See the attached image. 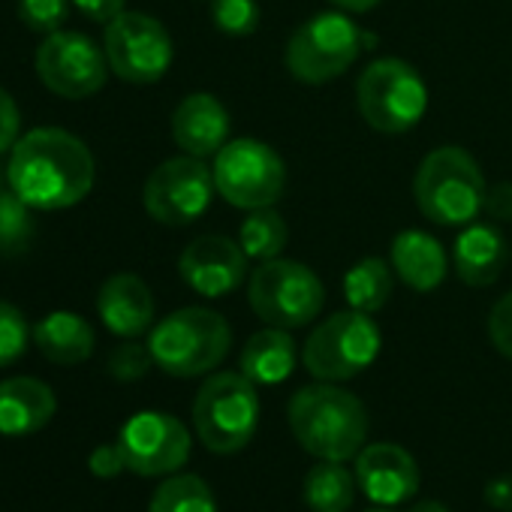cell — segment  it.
Wrapping results in <instances>:
<instances>
[{"label":"cell","mask_w":512,"mask_h":512,"mask_svg":"<svg viewBox=\"0 0 512 512\" xmlns=\"http://www.w3.org/2000/svg\"><path fill=\"white\" fill-rule=\"evenodd\" d=\"M97 163L91 148L61 130L37 127L13 145L7 166L10 187L40 211H61L79 205L94 187Z\"/></svg>","instance_id":"1"},{"label":"cell","mask_w":512,"mask_h":512,"mask_svg":"<svg viewBox=\"0 0 512 512\" xmlns=\"http://www.w3.org/2000/svg\"><path fill=\"white\" fill-rule=\"evenodd\" d=\"M290 431L305 452L320 461H350L368 440L365 404L338 383H311L287 407Z\"/></svg>","instance_id":"2"},{"label":"cell","mask_w":512,"mask_h":512,"mask_svg":"<svg viewBox=\"0 0 512 512\" xmlns=\"http://www.w3.org/2000/svg\"><path fill=\"white\" fill-rule=\"evenodd\" d=\"M485 175L470 151L458 145L434 148L416 169L413 199L440 226H467L485 211Z\"/></svg>","instance_id":"3"},{"label":"cell","mask_w":512,"mask_h":512,"mask_svg":"<svg viewBox=\"0 0 512 512\" xmlns=\"http://www.w3.org/2000/svg\"><path fill=\"white\" fill-rule=\"evenodd\" d=\"M229 347L232 329L211 308H181L163 317L148 335L154 365L181 380L214 371L226 359Z\"/></svg>","instance_id":"4"},{"label":"cell","mask_w":512,"mask_h":512,"mask_svg":"<svg viewBox=\"0 0 512 512\" xmlns=\"http://www.w3.org/2000/svg\"><path fill=\"white\" fill-rule=\"evenodd\" d=\"M193 425L202 446L214 455L241 452L260 425V395L241 371L208 377L193 398Z\"/></svg>","instance_id":"5"},{"label":"cell","mask_w":512,"mask_h":512,"mask_svg":"<svg viewBox=\"0 0 512 512\" xmlns=\"http://www.w3.org/2000/svg\"><path fill=\"white\" fill-rule=\"evenodd\" d=\"M247 302L266 326L293 332L317 320L326 305V290L314 269L278 256V260L256 263V269H250Z\"/></svg>","instance_id":"6"},{"label":"cell","mask_w":512,"mask_h":512,"mask_svg":"<svg viewBox=\"0 0 512 512\" xmlns=\"http://www.w3.org/2000/svg\"><path fill=\"white\" fill-rule=\"evenodd\" d=\"M362 121L386 136L413 130L428 109V88L419 70L401 58H377L356 79Z\"/></svg>","instance_id":"7"},{"label":"cell","mask_w":512,"mask_h":512,"mask_svg":"<svg viewBox=\"0 0 512 512\" xmlns=\"http://www.w3.org/2000/svg\"><path fill=\"white\" fill-rule=\"evenodd\" d=\"M368 46V37L344 13H320L287 40L284 67L302 85H326L344 76Z\"/></svg>","instance_id":"8"},{"label":"cell","mask_w":512,"mask_h":512,"mask_svg":"<svg viewBox=\"0 0 512 512\" xmlns=\"http://www.w3.org/2000/svg\"><path fill=\"white\" fill-rule=\"evenodd\" d=\"M383 338L371 314L338 311L326 317L305 341L302 362L311 377L323 383H344L374 365Z\"/></svg>","instance_id":"9"},{"label":"cell","mask_w":512,"mask_h":512,"mask_svg":"<svg viewBox=\"0 0 512 512\" xmlns=\"http://www.w3.org/2000/svg\"><path fill=\"white\" fill-rule=\"evenodd\" d=\"M217 193L244 211L269 208L284 196L287 163L284 157L260 139H232L211 163Z\"/></svg>","instance_id":"10"},{"label":"cell","mask_w":512,"mask_h":512,"mask_svg":"<svg viewBox=\"0 0 512 512\" xmlns=\"http://www.w3.org/2000/svg\"><path fill=\"white\" fill-rule=\"evenodd\" d=\"M103 52L109 70L130 85L160 82L175 58V46L163 22L145 13H121L106 25Z\"/></svg>","instance_id":"11"},{"label":"cell","mask_w":512,"mask_h":512,"mask_svg":"<svg viewBox=\"0 0 512 512\" xmlns=\"http://www.w3.org/2000/svg\"><path fill=\"white\" fill-rule=\"evenodd\" d=\"M214 172L202 157H169L145 181V211L163 226H187L202 217L214 199Z\"/></svg>","instance_id":"12"},{"label":"cell","mask_w":512,"mask_h":512,"mask_svg":"<svg viewBox=\"0 0 512 512\" xmlns=\"http://www.w3.org/2000/svg\"><path fill=\"white\" fill-rule=\"evenodd\" d=\"M40 82L67 100H85L97 94L109 79L106 52L79 31H55L37 49Z\"/></svg>","instance_id":"13"},{"label":"cell","mask_w":512,"mask_h":512,"mask_svg":"<svg viewBox=\"0 0 512 512\" xmlns=\"http://www.w3.org/2000/svg\"><path fill=\"white\" fill-rule=\"evenodd\" d=\"M115 443L130 473L172 476L187 464L193 440L181 419L160 413V410H145L124 422Z\"/></svg>","instance_id":"14"},{"label":"cell","mask_w":512,"mask_h":512,"mask_svg":"<svg viewBox=\"0 0 512 512\" xmlns=\"http://www.w3.org/2000/svg\"><path fill=\"white\" fill-rule=\"evenodd\" d=\"M247 263L250 260L238 241L226 235H199L181 250L178 272L193 293L205 299H220L244 284V278L250 275Z\"/></svg>","instance_id":"15"},{"label":"cell","mask_w":512,"mask_h":512,"mask_svg":"<svg viewBox=\"0 0 512 512\" xmlns=\"http://www.w3.org/2000/svg\"><path fill=\"white\" fill-rule=\"evenodd\" d=\"M356 461V485L377 506L407 503L419 491V464L398 443H371L362 446Z\"/></svg>","instance_id":"16"},{"label":"cell","mask_w":512,"mask_h":512,"mask_svg":"<svg viewBox=\"0 0 512 512\" xmlns=\"http://www.w3.org/2000/svg\"><path fill=\"white\" fill-rule=\"evenodd\" d=\"M172 139L190 157H214L229 142V112L214 94H187L172 112Z\"/></svg>","instance_id":"17"},{"label":"cell","mask_w":512,"mask_h":512,"mask_svg":"<svg viewBox=\"0 0 512 512\" xmlns=\"http://www.w3.org/2000/svg\"><path fill=\"white\" fill-rule=\"evenodd\" d=\"M509 260V244L494 223L473 220L461 226L455 247H452V266L461 284L467 287H491Z\"/></svg>","instance_id":"18"},{"label":"cell","mask_w":512,"mask_h":512,"mask_svg":"<svg viewBox=\"0 0 512 512\" xmlns=\"http://www.w3.org/2000/svg\"><path fill=\"white\" fill-rule=\"evenodd\" d=\"M103 326L118 338H139L154 326V296L139 275H112L97 293Z\"/></svg>","instance_id":"19"},{"label":"cell","mask_w":512,"mask_h":512,"mask_svg":"<svg viewBox=\"0 0 512 512\" xmlns=\"http://www.w3.org/2000/svg\"><path fill=\"white\" fill-rule=\"evenodd\" d=\"M58 410L49 383L37 377H10L0 383V434L28 437L43 431Z\"/></svg>","instance_id":"20"},{"label":"cell","mask_w":512,"mask_h":512,"mask_svg":"<svg viewBox=\"0 0 512 512\" xmlns=\"http://www.w3.org/2000/svg\"><path fill=\"white\" fill-rule=\"evenodd\" d=\"M392 272L416 293H431L443 284L449 260L443 244L425 229H404L392 238Z\"/></svg>","instance_id":"21"},{"label":"cell","mask_w":512,"mask_h":512,"mask_svg":"<svg viewBox=\"0 0 512 512\" xmlns=\"http://www.w3.org/2000/svg\"><path fill=\"white\" fill-rule=\"evenodd\" d=\"M241 374L256 386H278L296 368V341L290 329L266 326L263 332L250 335L241 350Z\"/></svg>","instance_id":"22"},{"label":"cell","mask_w":512,"mask_h":512,"mask_svg":"<svg viewBox=\"0 0 512 512\" xmlns=\"http://www.w3.org/2000/svg\"><path fill=\"white\" fill-rule=\"evenodd\" d=\"M34 344L55 365H79L91 359L97 335L85 317L73 311H55L34 326Z\"/></svg>","instance_id":"23"},{"label":"cell","mask_w":512,"mask_h":512,"mask_svg":"<svg viewBox=\"0 0 512 512\" xmlns=\"http://www.w3.org/2000/svg\"><path fill=\"white\" fill-rule=\"evenodd\" d=\"M392 263L380 256H365L347 275H344V299L353 311L377 314L392 299Z\"/></svg>","instance_id":"24"},{"label":"cell","mask_w":512,"mask_h":512,"mask_svg":"<svg viewBox=\"0 0 512 512\" xmlns=\"http://www.w3.org/2000/svg\"><path fill=\"white\" fill-rule=\"evenodd\" d=\"M356 473L344 461H320L305 476V503L311 512H347L356 500Z\"/></svg>","instance_id":"25"},{"label":"cell","mask_w":512,"mask_h":512,"mask_svg":"<svg viewBox=\"0 0 512 512\" xmlns=\"http://www.w3.org/2000/svg\"><path fill=\"white\" fill-rule=\"evenodd\" d=\"M287 241H290V226H287L284 214L275 211V205L250 211L238 229V244L247 253V260H253V263L278 260V256L287 250Z\"/></svg>","instance_id":"26"},{"label":"cell","mask_w":512,"mask_h":512,"mask_svg":"<svg viewBox=\"0 0 512 512\" xmlns=\"http://www.w3.org/2000/svg\"><path fill=\"white\" fill-rule=\"evenodd\" d=\"M148 512H217V500L205 479L193 473H172L157 485Z\"/></svg>","instance_id":"27"},{"label":"cell","mask_w":512,"mask_h":512,"mask_svg":"<svg viewBox=\"0 0 512 512\" xmlns=\"http://www.w3.org/2000/svg\"><path fill=\"white\" fill-rule=\"evenodd\" d=\"M34 238L31 205L13 190L0 196V256H19Z\"/></svg>","instance_id":"28"},{"label":"cell","mask_w":512,"mask_h":512,"mask_svg":"<svg viewBox=\"0 0 512 512\" xmlns=\"http://www.w3.org/2000/svg\"><path fill=\"white\" fill-rule=\"evenodd\" d=\"M211 22L220 34L250 37L260 28V4L256 0H211Z\"/></svg>","instance_id":"29"},{"label":"cell","mask_w":512,"mask_h":512,"mask_svg":"<svg viewBox=\"0 0 512 512\" xmlns=\"http://www.w3.org/2000/svg\"><path fill=\"white\" fill-rule=\"evenodd\" d=\"M28 338H31V329L25 323V314L16 305L0 299V368H7L25 356Z\"/></svg>","instance_id":"30"},{"label":"cell","mask_w":512,"mask_h":512,"mask_svg":"<svg viewBox=\"0 0 512 512\" xmlns=\"http://www.w3.org/2000/svg\"><path fill=\"white\" fill-rule=\"evenodd\" d=\"M154 365V356L148 350V344H139L136 338H127L124 344H118L109 356V374L121 383H136L142 380Z\"/></svg>","instance_id":"31"},{"label":"cell","mask_w":512,"mask_h":512,"mask_svg":"<svg viewBox=\"0 0 512 512\" xmlns=\"http://www.w3.org/2000/svg\"><path fill=\"white\" fill-rule=\"evenodd\" d=\"M19 19L34 34H55L67 22V0H19Z\"/></svg>","instance_id":"32"},{"label":"cell","mask_w":512,"mask_h":512,"mask_svg":"<svg viewBox=\"0 0 512 512\" xmlns=\"http://www.w3.org/2000/svg\"><path fill=\"white\" fill-rule=\"evenodd\" d=\"M488 338L500 356L512 359V293H506L488 314Z\"/></svg>","instance_id":"33"},{"label":"cell","mask_w":512,"mask_h":512,"mask_svg":"<svg viewBox=\"0 0 512 512\" xmlns=\"http://www.w3.org/2000/svg\"><path fill=\"white\" fill-rule=\"evenodd\" d=\"M88 467H91V473H94L97 479H115V476H121V473L127 470L118 443H103V446H97V449L91 452V458H88Z\"/></svg>","instance_id":"34"},{"label":"cell","mask_w":512,"mask_h":512,"mask_svg":"<svg viewBox=\"0 0 512 512\" xmlns=\"http://www.w3.org/2000/svg\"><path fill=\"white\" fill-rule=\"evenodd\" d=\"M19 127H22L19 106L4 88H0V154L10 151L19 142Z\"/></svg>","instance_id":"35"},{"label":"cell","mask_w":512,"mask_h":512,"mask_svg":"<svg viewBox=\"0 0 512 512\" xmlns=\"http://www.w3.org/2000/svg\"><path fill=\"white\" fill-rule=\"evenodd\" d=\"M76 10L82 16H88L91 22H100V25H109L112 19H118L124 13V4L127 0H73Z\"/></svg>","instance_id":"36"},{"label":"cell","mask_w":512,"mask_h":512,"mask_svg":"<svg viewBox=\"0 0 512 512\" xmlns=\"http://www.w3.org/2000/svg\"><path fill=\"white\" fill-rule=\"evenodd\" d=\"M485 503L500 509V512H512V473H503V476H494L488 485H485Z\"/></svg>","instance_id":"37"},{"label":"cell","mask_w":512,"mask_h":512,"mask_svg":"<svg viewBox=\"0 0 512 512\" xmlns=\"http://www.w3.org/2000/svg\"><path fill=\"white\" fill-rule=\"evenodd\" d=\"M485 211L494 220H512V184H497L485 196Z\"/></svg>","instance_id":"38"},{"label":"cell","mask_w":512,"mask_h":512,"mask_svg":"<svg viewBox=\"0 0 512 512\" xmlns=\"http://www.w3.org/2000/svg\"><path fill=\"white\" fill-rule=\"evenodd\" d=\"M329 4H335L341 13H368L380 4V0H329Z\"/></svg>","instance_id":"39"},{"label":"cell","mask_w":512,"mask_h":512,"mask_svg":"<svg viewBox=\"0 0 512 512\" xmlns=\"http://www.w3.org/2000/svg\"><path fill=\"white\" fill-rule=\"evenodd\" d=\"M407 512H449L440 500H419V503H413Z\"/></svg>","instance_id":"40"},{"label":"cell","mask_w":512,"mask_h":512,"mask_svg":"<svg viewBox=\"0 0 512 512\" xmlns=\"http://www.w3.org/2000/svg\"><path fill=\"white\" fill-rule=\"evenodd\" d=\"M368 512H395L392 506H377V509H368Z\"/></svg>","instance_id":"41"},{"label":"cell","mask_w":512,"mask_h":512,"mask_svg":"<svg viewBox=\"0 0 512 512\" xmlns=\"http://www.w3.org/2000/svg\"><path fill=\"white\" fill-rule=\"evenodd\" d=\"M7 190H4V169H0V196H4Z\"/></svg>","instance_id":"42"}]
</instances>
